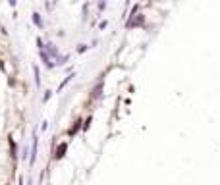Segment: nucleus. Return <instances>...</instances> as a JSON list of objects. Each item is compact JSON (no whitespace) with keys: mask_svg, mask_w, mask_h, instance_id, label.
<instances>
[{"mask_svg":"<svg viewBox=\"0 0 220 185\" xmlns=\"http://www.w3.org/2000/svg\"><path fill=\"white\" fill-rule=\"evenodd\" d=\"M139 23H143V16H139L135 19H130L127 21V27H135V25H139Z\"/></svg>","mask_w":220,"mask_h":185,"instance_id":"nucleus-2","label":"nucleus"},{"mask_svg":"<svg viewBox=\"0 0 220 185\" xmlns=\"http://www.w3.org/2000/svg\"><path fill=\"white\" fill-rule=\"evenodd\" d=\"M33 21H35V23H37V25H39V27L43 25V23H41V18H39L37 14H35V16H33Z\"/></svg>","mask_w":220,"mask_h":185,"instance_id":"nucleus-5","label":"nucleus"},{"mask_svg":"<svg viewBox=\"0 0 220 185\" xmlns=\"http://www.w3.org/2000/svg\"><path fill=\"white\" fill-rule=\"evenodd\" d=\"M10 150H12V158H16V143H14V139H10Z\"/></svg>","mask_w":220,"mask_h":185,"instance_id":"nucleus-4","label":"nucleus"},{"mask_svg":"<svg viewBox=\"0 0 220 185\" xmlns=\"http://www.w3.org/2000/svg\"><path fill=\"white\" fill-rule=\"evenodd\" d=\"M66 152H68V143L66 141H62L60 145L56 147V152H54V158L56 160H60V158H64L66 156Z\"/></svg>","mask_w":220,"mask_h":185,"instance_id":"nucleus-1","label":"nucleus"},{"mask_svg":"<svg viewBox=\"0 0 220 185\" xmlns=\"http://www.w3.org/2000/svg\"><path fill=\"white\" fill-rule=\"evenodd\" d=\"M79 127H81V120H75L74 127H72V129H69V135H75V133H77V129H79Z\"/></svg>","mask_w":220,"mask_h":185,"instance_id":"nucleus-3","label":"nucleus"},{"mask_svg":"<svg viewBox=\"0 0 220 185\" xmlns=\"http://www.w3.org/2000/svg\"><path fill=\"white\" fill-rule=\"evenodd\" d=\"M10 4H16V0H10Z\"/></svg>","mask_w":220,"mask_h":185,"instance_id":"nucleus-7","label":"nucleus"},{"mask_svg":"<svg viewBox=\"0 0 220 185\" xmlns=\"http://www.w3.org/2000/svg\"><path fill=\"white\" fill-rule=\"evenodd\" d=\"M89 125H91V118H87V120H85V123H83V129H89Z\"/></svg>","mask_w":220,"mask_h":185,"instance_id":"nucleus-6","label":"nucleus"}]
</instances>
